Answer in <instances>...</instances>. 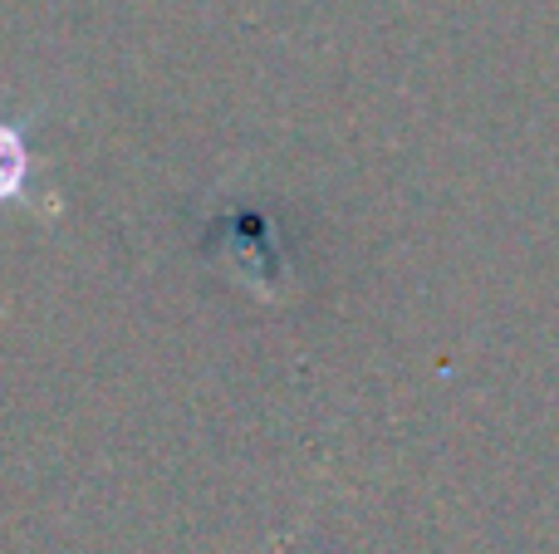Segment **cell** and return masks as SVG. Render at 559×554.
I'll return each instance as SVG.
<instances>
[{
  "mask_svg": "<svg viewBox=\"0 0 559 554\" xmlns=\"http://www.w3.org/2000/svg\"><path fill=\"white\" fill-rule=\"evenodd\" d=\"M29 182H35V153H29V118H0V206L25 202L35 206L29 196Z\"/></svg>",
  "mask_w": 559,
  "mask_h": 554,
  "instance_id": "cell-1",
  "label": "cell"
}]
</instances>
